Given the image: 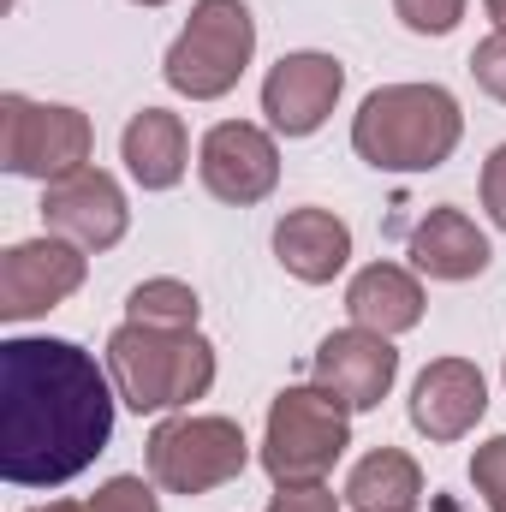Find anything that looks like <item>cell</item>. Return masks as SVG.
I'll return each mask as SVG.
<instances>
[{
    "label": "cell",
    "instance_id": "cell-1",
    "mask_svg": "<svg viewBox=\"0 0 506 512\" xmlns=\"http://www.w3.org/2000/svg\"><path fill=\"white\" fill-rule=\"evenodd\" d=\"M114 376L54 334L0 340V477L12 489H60L114 441Z\"/></svg>",
    "mask_w": 506,
    "mask_h": 512
},
{
    "label": "cell",
    "instance_id": "cell-2",
    "mask_svg": "<svg viewBox=\"0 0 506 512\" xmlns=\"http://www.w3.org/2000/svg\"><path fill=\"white\" fill-rule=\"evenodd\" d=\"M465 114L441 84H381L352 114V149L376 173H435L453 161Z\"/></svg>",
    "mask_w": 506,
    "mask_h": 512
},
{
    "label": "cell",
    "instance_id": "cell-3",
    "mask_svg": "<svg viewBox=\"0 0 506 512\" xmlns=\"http://www.w3.org/2000/svg\"><path fill=\"white\" fill-rule=\"evenodd\" d=\"M108 376L120 405H131L137 417H155V411H191V399H203L215 387V346L185 328H143L126 322L108 334Z\"/></svg>",
    "mask_w": 506,
    "mask_h": 512
},
{
    "label": "cell",
    "instance_id": "cell-4",
    "mask_svg": "<svg viewBox=\"0 0 506 512\" xmlns=\"http://www.w3.org/2000/svg\"><path fill=\"white\" fill-rule=\"evenodd\" d=\"M352 447V411L328 393V387H280L268 405V429H262V471L274 477V489L292 483H322Z\"/></svg>",
    "mask_w": 506,
    "mask_h": 512
},
{
    "label": "cell",
    "instance_id": "cell-5",
    "mask_svg": "<svg viewBox=\"0 0 506 512\" xmlns=\"http://www.w3.org/2000/svg\"><path fill=\"white\" fill-rule=\"evenodd\" d=\"M256 54V18L245 0H197L191 24L173 36L161 78L191 102H221Z\"/></svg>",
    "mask_w": 506,
    "mask_h": 512
},
{
    "label": "cell",
    "instance_id": "cell-6",
    "mask_svg": "<svg viewBox=\"0 0 506 512\" xmlns=\"http://www.w3.org/2000/svg\"><path fill=\"white\" fill-rule=\"evenodd\" d=\"M245 465H251V441H245V429L233 417H191L185 411V417L155 423V435H149L155 489L185 495V501L245 477Z\"/></svg>",
    "mask_w": 506,
    "mask_h": 512
},
{
    "label": "cell",
    "instance_id": "cell-7",
    "mask_svg": "<svg viewBox=\"0 0 506 512\" xmlns=\"http://www.w3.org/2000/svg\"><path fill=\"white\" fill-rule=\"evenodd\" d=\"M96 126L66 108V102H30V96H0V167L18 179H66L90 167Z\"/></svg>",
    "mask_w": 506,
    "mask_h": 512
},
{
    "label": "cell",
    "instance_id": "cell-8",
    "mask_svg": "<svg viewBox=\"0 0 506 512\" xmlns=\"http://www.w3.org/2000/svg\"><path fill=\"white\" fill-rule=\"evenodd\" d=\"M84 256L90 251H78L60 233L12 245L0 256V316L6 322H30V316H48L54 304H66L84 286V268H90Z\"/></svg>",
    "mask_w": 506,
    "mask_h": 512
},
{
    "label": "cell",
    "instance_id": "cell-9",
    "mask_svg": "<svg viewBox=\"0 0 506 512\" xmlns=\"http://www.w3.org/2000/svg\"><path fill=\"white\" fill-rule=\"evenodd\" d=\"M340 90H346V66L334 54H322V48H298V54H280L268 66L262 114L280 137H310L340 108Z\"/></svg>",
    "mask_w": 506,
    "mask_h": 512
},
{
    "label": "cell",
    "instance_id": "cell-10",
    "mask_svg": "<svg viewBox=\"0 0 506 512\" xmlns=\"http://www.w3.org/2000/svg\"><path fill=\"white\" fill-rule=\"evenodd\" d=\"M197 173H203V191H209L215 203L251 209V203H262V197L280 185V149H274V137L262 126H251V120H221V126L203 131Z\"/></svg>",
    "mask_w": 506,
    "mask_h": 512
},
{
    "label": "cell",
    "instance_id": "cell-11",
    "mask_svg": "<svg viewBox=\"0 0 506 512\" xmlns=\"http://www.w3.org/2000/svg\"><path fill=\"white\" fill-rule=\"evenodd\" d=\"M42 227L60 233V239H72L78 251H114L131 227L120 179L102 173V167H78V173L54 179L42 191Z\"/></svg>",
    "mask_w": 506,
    "mask_h": 512
},
{
    "label": "cell",
    "instance_id": "cell-12",
    "mask_svg": "<svg viewBox=\"0 0 506 512\" xmlns=\"http://www.w3.org/2000/svg\"><path fill=\"white\" fill-rule=\"evenodd\" d=\"M399 382V352L387 334L340 328L316 346V387H328L346 411H376Z\"/></svg>",
    "mask_w": 506,
    "mask_h": 512
},
{
    "label": "cell",
    "instance_id": "cell-13",
    "mask_svg": "<svg viewBox=\"0 0 506 512\" xmlns=\"http://www.w3.org/2000/svg\"><path fill=\"white\" fill-rule=\"evenodd\" d=\"M489 411V382L471 358H435L411 382V429L429 441H465Z\"/></svg>",
    "mask_w": 506,
    "mask_h": 512
},
{
    "label": "cell",
    "instance_id": "cell-14",
    "mask_svg": "<svg viewBox=\"0 0 506 512\" xmlns=\"http://www.w3.org/2000/svg\"><path fill=\"white\" fill-rule=\"evenodd\" d=\"M274 256H280V268L292 274V280H304V286H328L346 262H352V227L334 215V209H292V215H280V227H274Z\"/></svg>",
    "mask_w": 506,
    "mask_h": 512
},
{
    "label": "cell",
    "instance_id": "cell-15",
    "mask_svg": "<svg viewBox=\"0 0 506 512\" xmlns=\"http://www.w3.org/2000/svg\"><path fill=\"white\" fill-rule=\"evenodd\" d=\"M120 161L143 191H173L191 167V131L167 108H143L120 131Z\"/></svg>",
    "mask_w": 506,
    "mask_h": 512
},
{
    "label": "cell",
    "instance_id": "cell-16",
    "mask_svg": "<svg viewBox=\"0 0 506 512\" xmlns=\"http://www.w3.org/2000/svg\"><path fill=\"white\" fill-rule=\"evenodd\" d=\"M489 239H483V227L465 215V209H429L417 227H411V262H417V274H429V280H477L483 268H489Z\"/></svg>",
    "mask_w": 506,
    "mask_h": 512
},
{
    "label": "cell",
    "instance_id": "cell-17",
    "mask_svg": "<svg viewBox=\"0 0 506 512\" xmlns=\"http://www.w3.org/2000/svg\"><path fill=\"white\" fill-rule=\"evenodd\" d=\"M346 310H352V328H370V334H411L423 322V280L399 262H370L352 274L346 286Z\"/></svg>",
    "mask_w": 506,
    "mask_h": 512
},
{
    "label": "cell",
    "instance_id": "cell-18",
    "mask_svg": "<svg viewBox=\"0 0 506 512\" xmlns=\"http://www.w3.org/2000/svg\"><path fill=\"white\" fill-rule=\"evenodd\" d=\"M417 501H423V471L399 447L364 453L346 477V507L352 512H417Z\"/></svg>",
    "mask_w": 506,
    "mask_h": 512
},
{
    "label": "cell",
    "instance_id": "cell-19",
    "mask_svg": "<svg viewBox=\"0 0 506 512\" xmlns=\"http://www.w3.org/2000/svg\"><path fill=\"white\" fill-rule=\"evenodd\" d=\"M126 322H143V328H173V334H185V328H197V316H203V304H197V292L185 286V280H173V274H155V280H143V286H131L126 298Z\"/></svg>",
    "mask_w": 506,
    "mask_h": 512
},
{
    "label": "cell",
    "instance_id": "cell-20",
    "mask_svg": "<svg viewBox=\"0 0 506 512\" xmlns=\"http://www.w3.org/2000/svg\"><path fill=\"white\" fill-rule=\"evenodd\" d=\"M393 12L411 36H447V30H459L465 0H393Z\"/></svg>",
    "mask_w": 506,
    "mask_h": 512
},
{
    "label": "cell",
    "instance_id": "cell-21",
    "mask_svg": "<svg viewBox=\"0 0 506 512\" xmlns=\"http://www.w3.org/2000/svg\"><path fill=\"white\" fill-rule=\"evenodd\" d=\"M471 483H477V495H483L489 512H506V435L483 441L471 453Z\"/></svg>",
    "mask_w": 506,
    "mask_h": 512
},
{
    "label": "cell",
    "instance_id": "cell-22",
    "mask_svg": "<svg viewBox=\"0 0 506 512\" xmlns=\"http://www.w3.org/2000/svg\"><path fill=\"white\" fill-rule=\"evenodd\" d=\"M84 507L90 512H161V501H155V489L143 477H108Z\"/></svg>",
    "mask_w": 506,
    "mask_h": 512
},
{
    "label": "cell",
    "instance_id": "cell-23",
    "mask_svg": "<svg viewBox=\"0 0 506 512\" xmlns=\"http://www.w3.org/2000/svg\"><path fill=\"white\" fill-rule=\"evenodd\" d=\"M471 78H477V90H483V96L506 102V30L483 36V42L471 48Z\"/></svg>",
    "mask_w": 506,
    "mask_h": 512
},
{
    "label": "cell",
    "instance_id": "cell-24",
    "mask_svg": "<svg viewBox=\"0 0 506 512\" xmlns=\"http://www.w3.org/2000/svg\"><path fill=\"white\" fill-rule=\"evenodd\" d=\"M268 512H340L334 501V489H322V483H292V489H280Z\"/></svg>",
    "mask_w": 506,
    "mask_h": 512
},
{
    "label": "cell",
    "instance_id": "cell-25",
    "mask_svg": "<svg viewBox=\"0 0 506 512\" xmlns=\"http://www.w3.org/2000/svg\"><path fill=\"white\" fill-rule=\"evenodd\" d=\"M483 209H489V221L506 233V143L483 161Z\"/></svg>",
    "mask_w": 506,
    "mask_h": 512
},
{
    "label": "cell",
    "instance_id": "cell-26",
    "mask_svg": "<svg viewBox=\"0 0 506 512\" xmlns=\"http://www.w3.org/2000/svg\"><path fill=\"white\" fill-rule=\"evenodd\" d=\"M30 512H90L84 501H48V507H30Z\"/></svg>",
    "mask_w": 506,
    "mask_h": 512
},
{
    "label": "cell",
    "instance_id": "cell-27",
    "mask_svg": "<svg viewBox=\"0 0 506 512\" xmlns=\"http://www.w3.org/2000/svg\"><path fill=\"white\" fill-rule=\"evenodd\" d=\"M483 12L495 18V30H506V0H483Z\"/></svg>",
    "mask_w": 506,
    "mask_h": 512
},
{
    "label": "cell",
    "instance_id": "cell-28",
    "mask_svg": "<svg viewBox=\"0 0 506 512\" xmlns=\"http://www.w3.org/2000/svg\"><path fill=\"white\" fill-rule=\"evenodd\" d=\"M137 6H167V0H137Z\"/></svg>",
    "mask_w": 506,
    "mask_h": 512
}]
</instances>
